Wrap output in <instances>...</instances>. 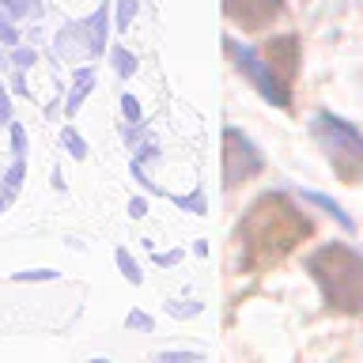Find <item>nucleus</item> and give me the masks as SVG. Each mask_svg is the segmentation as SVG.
<instances>
[{
	"label": "nucleus",
	"mask_w": 363,
	"mask_h": 363,
	"mask_svg": "<svg viewBox=\"0 0 363 363\" xmlns=\"http://www.w3.org/2000/svg\"><path fill=\"white\" fill-rule=\"evenodd\" d=\"M284 0H223V16L242 30H261L280 16Z\"/></svg>",
	"instance_id": "obj_6"
},
{
	"label": "nucleus",
	"mask_w": 363,
	"mask_h": 363,
	"mask_svg": "<svg viewBox=\"0 0 363 363\" xmlns=\"http://www.w3.org/2000/svg\"><path fill=\"white\" fill-rule=\"evenodd\" d=\"M34 61H38V53H34V50H27V45H11V65H16V68L27 72Z\"/></svg>",
	"instance_id": "obj_21"
},
{
	"label": "nucleus",
	"mask_w": 363,
	"mask_h": 363,
	"mask_svg": "<svg viewBox=\"0 0 363 363\" xmlns=\"http://www.w3.org/2000/svg\"><path fill=\"white\" fill-rule=\"evenodd\" d=\"M129 174H133V182H136V186H144V189H155L152 182H147V174H144V163H136V159H133V163H129Z\"/></svg>",
	"instance_id": "obj_28"
},
{
	"label": "nucleus",
	"mask_w": 363,
	"mask_h": 363,
	"mask_svg": "<svg viewBox=\"0 0 363 363\" xmlns=\"http://www.w3.org/2000/svg\"><path fill=\"white\" fill-rule=\"evenodd\" d=\"M159 359L163 363H197L201 352H159Z\"/></svg>",
	"instance_id": "obj_26"
},
{
	"label": "nucleus",
	"mask_w": 363,
	"mask_h": 363,
	"mask_svg": "<svg viewBox=\"0 0 363 363\" xmlns=\"http://www.w3.org/2000/svg\"><path fill=\"white\" fill-rule=\"evenodd\" d=\"M306 272L322 288L329 311L363 314V254L348 242H325L306 257Z\"/></svg>",
	"instance_id": "obj_2"
},
{
	"label": "nucleus",
	"mask_w": 363,
	"mask_h": 363,
	"mask_svg": "<svg viewBox=\"0 0 363 363\" xmlns=\"http://www.w3.org/2000/svg\"><path fill=\"white\" fill-rule=\"evenodd\" d=\"M0 125H11V99H8L4 84H0Z\"/></svg>",
	"instance_id": "obj_29"
},
{
	"label": "nucleus",
	"mask_w": 363,
	"mask_h": 363,
	"mask_svg": "<svg viewBox=\"0 0 363 363\" xmlns=\"http://www.w3.org/2000/svg\"><path fill=\"white\" fill-rule=\"evenodd\" d=\"M113 261H118V269H121V277L125 280H129V284H144V272H140V265H136V261H133V254H129V250H113Z\"/></svg>",
	"instance_id": "obj_12"
},
{
	"label": "nucleus",
	"mask_w": 363,
	"mask_h": 363,
	"mask_svg": "<svg viewBox=\"0 0 363 363\" xmlns=\"http://www.w3.org/2000/svg\"><path fill=\"white\" fill-rule=\"evenodd\" d=\"M121 113H125V121H144V110L136 102V95H121Z\"/></svg>",
	"instance_id": "obj_24"
},
{
	"label": "nucleus",
	"mask_w": 363,
	"mask_h": 363,
	"mask_svg": "<svg viewBox=\"0 0 363 363\" xmlns=\"http://www.w3.org/2000/svg\"><path fill=\"white\" fill-rule=\"evenodd\" d=\"M136 8H140V0H118V4H113V27L129 30L133 19H136Z\"/></svg>",
	"instance_id": "obj_14"
},
{
	"label": "nucleus",
	"mask_w": 363,
	"mask_h": 363,
	"mask_svg": "<svg viewBox=\"0 0 363 363\" xmlns=\"http://www.w3.org/2000/svg\"><path fill=\"white\" fill-rule=\"evenodd\" d=\"M125 325H129V329H144V333H152V329H155V318H152V314H144V311H129Z\"/></svg>",
	"instance_id": "obj_23"
},
{
	"label": "nucleus",
	"mask_w": 363,
	"mask_h": 363,
	"mask_svg": "<svg viewBox=\"0 0 363 363\" xmlns=\"http://www.w3.org/2000/svg\"><path fill=\"white\" fill-rule=\"evenodd\" d=\"M152 261H155V265H163V269H170V265H178V261H182V250H163V254H152Z\"/></svg>",
	"instance_id": "obj_27"
},
{
	"label": "nucleus",
	"mask_w": 363,
	"mask_h": 363,
	"mask_svg": "<svg viewBox=\"0 0 363 363\" xmlns=\"http://www.w3.org/2000/svg\"><path fill=\"white\" fill-rule=\"evenodd\" d=\"M84 34H87V50L91 57L106 53V38H110V4H99L95 16L84 23Z\"/></svg>",
	"instance_id": "obj_8"
},
{
	"label": "nucleus",
	"mask_w": 363,
	"mask_h": 363,
	"mask_svg": "<svg viewBox=\"0 0 363 363\" xmlns=\"http://www.w3.org/2000/svg\"><path fill=\"white\" fill-rule=\"evenodd\" d=\"M201 311H204V303H167L170 318H197Z\"/></svg>",
	"instance_id": "obj_20"
},
{
	"label": "nucleus",
	"mask_w": 363,
	"mask_h": 363,
	"mask_svg": "<svg viewBox=\"0 0 363 363\" xmlns=\"http://www.w3.org/2000/svg\"><path fill=\"white\" fill-rule=\"evenodd\" d=\"M53 189H61V193H65V174H61V167L53 170Z\"/></svg>",
	"instance_id": "obj_32"
},
{
	"label": "nucleus",
	"mask_w": 363,
	"mask_h": 363,
	"mask_svg": "<svg viewBox=\"0 0 363 363\" xmlns=\"http://www.w3.org/2000/svg\"><path fill=\"white\" fill-rule=\"evenodd\" d=\"M23 174H27V163L16 155V163H11L8 174H4V197H8V201H16V193H19V186H23Z\"/></svg>",
	"instance_id": "obj_16"
},
{
	"label": "nucleus",
	"mask_w": 363,
	"mask_h": 363,
	"mask_svg": "<svg viewBox=\"0 0 363 363\" xmlns=\"http://www.w3.org/2000/svg\"><path fill=\"white\" fill-rule=\"evenodd\" d=\"M193 254H197V257H208V242H193Z\"/></svg>",
	"instance_id": "obj_33"
},
{
	"label": "nucleus",
	"mask_w": 363,
	"mask_h": 363,
	"mask_svg": "<svg viewBox=\"0 0 363 363\" xmlns=\"http://www.w3.org/2000/svg\"><path fill=\"white\" fill-rule=\"evenodd\" d=\"M8 129H11V152H16V155L23 159V155H27V129H23L19 121H11Z\"/></svg>",
	"instance_id": "obj_22"
},
{
	"label": "nucleus",
	"mask_w": 363,
	"mask_h": 363,
	"mask_svg": "<svg viewBox=\"0 0 363 363\" xmlns=\"http://www.w3.org/2000/svg\"><path fill=\"white\" fill-rule=\"evenodd\" d=\"M61 144H65V152L72 159H87V140L72 129V125H65V129H61Z\"/></svg>",
	"instance_id": "obj_15"
},
{
	"label": "nucleus",
	"mask_w": 363,
	"mask_h": 363,
	"mask_svg": "<svg viewBox=\"0 0 363 363\" xmlns=\"http://www.w3.org/2000/svg\"><path fill=\"white\" fill-rule=\"evenodd\" d=\"M311 235V220L299 212L288 193H261L246 208L238 223V246H242V269L257 272L288 257L303 238Z\"/></svg>",
	"instance_id": "obj_1"
},
{
	"label": "nucleus",
	"mask_w": 363,
	"mask_h": 363,
	"mask_svg": "<svg viewBox=\"0 0 363 363\" xmlns=\"http://www.w3.org/2000/svg\"><path fill=\"white\" fill-rule=\"evenodd\" d=\"M223 50L235 57L238 72H242V76L250 79V84H254V87L261 91V99L272 102V106H280V110H288V106H291V84L272 72V65L265 61V57H261V50L238 45L235 38H223Z\"/></svg>",
	"instance_id": "obj_4"
},
{
	"label": "nucleus",
	"mask_w": 363,
	"mask_h": 363,
	"mask_svg": "<svg viewBox=\"0 0 363 363\" xmlns=\"http://www.w3.org/2000/svg\"><path fill=\"white\" fill-rule=\"evenodd\" d=\"M311 133L345 182H356L363 174V133L352 121L337 118V113H318L311 121Z\"/></svg>",
	"instance_id": "obj_3"
},
{
	"label": "nucleus",
	"mask_w": 363,
	"mask_h": 363,
	"mask_svg": "<svg viewBox=\"0 0 363 363\" xmlns=\"http://www.w3.org/2000/svg\"><path fill=\"white\" fill-rule=\"evenodd\" d=\"M261 167H265V155L257 152V144L235 125L223 129V186L227 189L242 186L254 174H261Z\"/></svg>",
	"instance_id": "obj_5"
},
{
	"label": "nucleus",
	"mask_w": 363,
	"mask_h": 363,
	"mask_svg": "<svg viewBox=\"0 0 363 363\" xmlns=\"http://www.w3.org/2000/svg\"><path fill=\"white\" fill-rule=\"evenodd\" d=\"M91 87H95V68H76V72H72V91H68V99H65V113H68V118H76V110L84 106V99L91 95Z\"/></svg>",
	"instance_id": "obj_9"
},
{
	"label": "nucleus",
	"mask_w": 363,
	"mask_h": 363,
	"mask_svg": "<svg viewBox=\"0 0 363 363\" xmlns=\"http://www.w3.org/2000/svg\"><path fill=\"white\" fill-rule=\"evenodd\" d=\"M8 204H11V201L4 197V193H0V216H4V212H8Z\"/></svg>",
	"instance_id": "obj_34"
},
{
	"label": "nucleus",
	"mask_w": 363,
	"mask_h": 363,
	"mask_svg": "<svg viewBox=\"0 0 363 363\" xmlns=\"http://www.w3.org/2000/svg\"><path fill=\"white\" fill-rule=\"evenodd\" d=\"M133 159H136V163H147V159H159V144H155V136H144V140L133 147Z\"/></svg>",
	"instance_id": "obj_19"
},
{
	"label": "nucleus",
	"mask_w": 363,
	"mask_h": 363,
	"mask_svg": "<svg viewBox=\"0 0 363 363\" xmlns=\"http://www.w3.org/2000/svg\"><path fill=\"white\" fill-rule=\"evenodd\" d=\"M303 197L311 201V204H318V208H325V212L333 216V220H337L340 227H345V231H356V223H352V216H348L345 208H340L337 201H329V197H322V193H303Z\"/></svg>",
	"instance_id": "obj_10"
},
{
	"label": "nucleus",
	"mask_w": 363,
	"mask_h": 363,
	"mask_svg": "<svg viewBox=\"0 0 363 363\" xmlns=\"http://www.w3.org/2000/svg\"><path fill=\"white\" fill-rule=\"evenodd\" d=\"M8 16L11 19H38L42 16V4H38V0H11Z\"/></svg>",
	"instance_id": "obj_17"
},
{
	"label": "nucleus",
	"mask_w": 363,
	"mask_h": 363,
	"mask_svg": "<svg viewBox=\"0 0 363 363\" xmlns=\"http://www.w3.org/2000/svg\"><path fill=\"white\" fill-rule=\"evenodd\" d=\"M0 65H4V53H0Z\"/></svg>",
	"instance_id": "obj_36"
},
{
	"label": "nucleus",
	"mask_w": 363,
	"mask_h": 363,
	"mask_svg": "<svg viewBox=\"0 0 363 363\" xmlns=\"http://www.w3.org/2000/svg\"><path fill=\"white\" fill-rule=\"evenodd\" d=\"M11 91H19V95H30V91H27V76H23V68H16V76H11Z\"/></svg>",
	"instance_id": "obj_31"
},
{
	"label": "nucleus",
	"mask_w": 363,
	"mask_h": 363,
	"mask_svg": "<svg viewBox=\"0 0 363 363\" xmlns=\"http://www.w3.org/2000/svg\"><path fill=\"white\" fill-rule=\"evenodd\" d=\"M61 272L57 269H23V272H11V280L16 284H34V280H57Z\"/></svg>",
	"instance_id": "obj_18"
},
{
	"label": "nucleus",
	"mask_w": 363,
	"mask_h": 363,
	"mask_svg": "<svg viewBox=\"0 0 363 363\" xmlns=\"http://www.w3.org/2000/svg\"><path fill=\"white\" fill-rule=\"evenodd\" d=\"M110 65H113V72H118L121 79H129L136 72V57L129 50H121V45H113V50H110Z\"/></svg>",
	"instance_id": "obj_13"
},
{
	"label": "nucleus",
	"mask_w": 363,
	"mask_h": 363,
	"mask_svg": "<svg viewBox=\"0 0 363 363\" xmlns=\"http://www.w3.org/2000/svg\"><path fill=\"white\" fill-rule=\"evenodd\" d=\"M0 42L19 45V30H16V23H11V16H0Z\"/></svg>",
	"instance_id": "obj_25"
},
{
	"label": "nucleus",
	"mask_w": 363,
	"mask_h": 363,
	"mask_svg": "<svg viewBox=\"0 0 363 363\" xmlns=\"http://www.w3.org/2000/svg\"><path fill=\"white\" fill-rule=\"evenodd\" d=\"M0 8H4V11H8V8H11V0H0Z\"/></svg>",
	"instance_id": "obj_35"
},
{
	"label": "nucleus",
	"mask_w": 363,
	"mask_h": 363,
	"mask_svg": "<svg viewBox=\"0 0 363 363\" xmlns=\"http://www.w3.org/2000/svg\"><path fill=\"white\" fill-rule=\"evenodd\" d=\"M261 57L272 65V72H277L280 79H295V72H299V38L295 34H280V38L265 42V50H261Z\"/></svg>",
	"instance_id": "obj_7"
},
{
	"label": "nucleus",
	"mask_w": 363,
	"mask_h": 363,
	"mask_svg": "<svg viewBox=\"0 0 363 363\" xmlns=\"http://www.w3.org/2000/svg\"><path fill=\"white\" fill-rule=\"evenodd\" d=\"M170 201H174L182 212H193V216H204V212H208V204H204V193H201V189H193V193H170Z\"/></svg>",
	"instance_id": "obj_11"
},
{
	"label": "nucleus",
	"mask_w": 363,
	"mask_h": 363,
	"mask_svg": "<svg viewBox=\"0 0 363 363\" xmlns=\"http://www.w3.org/2000/svg\"><path fill=\"white\" fill-rule=\"evenodd\" d=\"M129 216H133V220H144V216H147V201L144 197H133L129 201Z\"/></svg>",
	"instance_id": "obj_30"
}]
</instances>
